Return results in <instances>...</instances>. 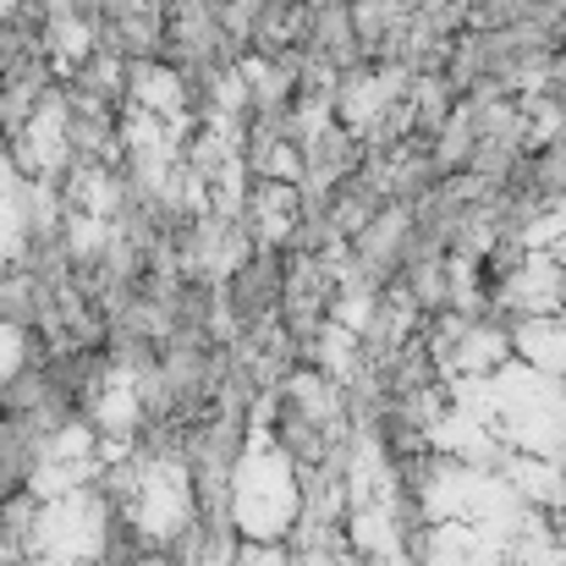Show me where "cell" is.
<instances>
[{
	"label": "cell",
	"mask_w": 566,
	"mask_h": 566,
	"mask_svg": "<svg viewBox=\"0 0 566 566\" xmlns=\"http://www.w3.org/2000/svg\"><path fill=\"white\" fill-rule=\"evenodd\" d=\"M462 407L501 440V451L551 457L566 468V379L528 364H495L462 385Z\"/></svg>",
	"instance_id": "6da1fadb"
},
{
	"label": "cell",
	"mask_w": 566,
	"mask_h": 566,
	"mask_svg": "<svg viewBox=\"0 0 566 566\" xmlns=\"http://www.w3.org/2000/svg\"><path fill=\"white\" fill-rule=\"evenodd\" d=\"M297 517H303L297 462L281 440L259 429L231 468V523L248 545H281L297 528Z\"/></svg>",
	"instance_id": "7a4b0ae2"
},
{
	"label": "cell",
	"mask_w": 566,
	"mask_h": 566,
	"mask_svg": "<svg viewBox=\"0 0 566 566\" xmlns=\"http://www.w3.org/2000/svg\"><path fill=\"white\" fill-rule=\"evenodd\" d=\"M111 539V506L77 484L61 495H44V506L28 517V556L39 566H99Z\"/></svg>",
	"instance_id": "3957f363"
},
{
	"label": "cell",
	"mask_w": 566,
	"mask_h": 566,
	"mask_svg": "<svg viewBox=\"0 0 566 566\" xmlns=\"http://www.w3.org/2000/svg\"><path fill=\"white\" fill-rule=\"evenodd\" d=\"M127 517L149 545H171L182 539L192 523V479L182 462H144L127 479Z\"/></svg>",
	"instance_id": "277c9868"
},
{
	"label": "cell",
	"mask_w": 566,
	"mask_h": 566,
	"mask_svg": "<svg viewBox=\"0 0 566 566\" xmlns=\"http://www.w3.org/2000/svg\"><path fill=\"white\" fill-rule=\"evenodd\" d=\"M429 446H434L440 457H451V462H495V457H501V440H495L462 401L429 423Z\"/></svg>",
	"instance_id": "5b68a950"
},
{
	"label": "cell",
	"mask_w": 566,
	"mask_h": 566,
	"mask_svg": "<svg viewBox=\"0 0 566 566\" xmlns=\"http://www.w3.org/2000/svg\"><path fill=\"white\" fill-rule=\"evenodd\" d=\"M501 479L523 495V506H566V468L551 457L501 451Z\"/></svg>",
	"instance_id": "8992f818"
},
{
	"label": "cell",
	"mask_w": 566,
	"mask_h": 566,
	"mask_svg": "<svg viewBox=\"0 0 566 566\" xmlns=\"http://www.w3.org/2000/svg\"><path fill=\"white\" fill-rule=\"evenodd\" d=\"M517 353L528 369L551 379H566V325H551V319H528L523 336H517Z\"/></svg>",
	"instance_id": "52a82bcc"
},
{
	"label": "cell",
	"mask_w": 566,
	"mask_h": 566,
	"mask_svg": "<svg viewBox=\"0 0 566 566\" xmlns=\"http://www.w3.org/2000/svg\"><path fill=\"white\" fill-rule=\"evenodd\" d=\"M133 418H138V390H133L127 375H116L99 396V423L105 429H133Z\"/></svg>",
	"instance_id": "ba28073f"
},
{
	"label": "cell",
	"mask_w": 566,
	"mask_h": 566,
	"mask_svg": "<svg viewBox=\"0 0 566 566\" xmlns=\"http://www.w3.org/2000/svg\"><path fill=\"white\" fill-rule=\"evenodd\" d=\"M17 231H22V192H17V182L0 171V253H11Z\"/></svg>",
	"instance_id": "9c48e42d"
},
{
	"label": "cell",
	"mask_w": 566,
	"mask_h": 566,
	"mask_svg": "<svg viewBox=\"0 0 566 566\" xmlns=\"http://www.w3.org/2000/svg\"><path fill=\"white\" fill-rule=\"evenodd\" d=\"M17 369H22V336L0 325V385L17 379Z\"/></svg>",
	"instance_id": "30bf717a"
},
{
	"label": "cell",
	"mask_w": 566,
	"mask_h": 566,
	"mask_svg": "<svg viewBox=\"0 0 566 566\" xmlns=\"http://www.w3.org/2000/svg\"><path fill=\"white\" fill-rule=\"evenodd\" d=\"M297 566H347L342 556H331V551H314V556H303Z\"/></svg>",
	"instance_id": "8fae6325"
},
{
	"label": "cell",
	"mask_w": 566,
	"mask_h": 566,
	"mask_svg": "<svg viewBox=\"0 0 566 566\" xmlns=\"http://www.w3.org/2000/svg\"><path fill=\"white\" fill-rule=\"evenodd\" d=\"M133 566H166V562L160 556H144V562H133Z\"/></svg>",
	"instance_id": "7c38bea8"
}]
</instances>
